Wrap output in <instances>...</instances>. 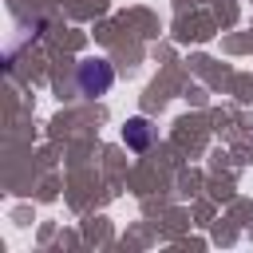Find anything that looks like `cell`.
Instances as JSON below:
<instances>
[{"instance_id": "cell-1", "label": "cell", "mask_w": 253, "mask_h": 253, "mask_svg": "<svg viewBox=\"0 0 253 253\" xmlns=\"http://www.w3.org/2000/svg\"><path fill=\"white\" fill-rule=\"evenodd\" d=\"M111 83H115V71H111L107 59H87V63H79V91H83V95H103Z\"/></svg>"}, {"instance_id": "cell-2", "label": "cell", "mask_w": 253, "mask_h": 253, "mask_svg": "<svg viewBox=\"0 0 253 253\" xmlns=\"http://www.w3.org/2000/svg\"><path fill=\"white\" fill-rule=\"evenodd\" d=\"M123 142H126L130 150H146V146H150V123H146V119H130V123L123 126Z\"/></svg>"}]
</instances>
